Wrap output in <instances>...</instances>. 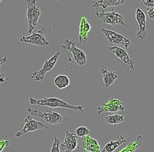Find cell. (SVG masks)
Returning <instances> with one entry per match:
<instances>
[{"mask_svg": "<svg viewBox=\"0 0 154 152\" xmlns=\"http://www.w3.org/2000/svg\"><path fill=\"white\" fill-rule=\"evenodd\" d=\"M7 77H6L4 73L3 72H1V76H0V81L2 84H4V83H6L7 81Z\"/></svg>", "mask_w": 154, "mask_h": 152, "instance_id": "obj_27", "label": "cell"}, {"mask_svg": "<svg viewBox=\"0 0 154 152\" xmlns=\"http://www.w3.org/2000/svg\"><path fill=\"white\" fill-rule=\"evenodd\" d=\"M24 4L26 6V19L28 22V31L32 33L37 24L40 16V8L37 4L35 0H26L24 1Z\"/></svg>", "mask_w": 154, "mask_h": 152, "instance_id": "obj_3", "label": "cell"}, {"mask_svg": "<svg viewBox=\"0 0 154 152\" xmlns=\"http://www.w3.org/2000/svg\"><path fill=\"white\" fill-rule=\"evenodd\" d=\"M91 28V24L88 21L87 19L85 17H82L79 23L78 34V39L81 43H85L88 40V34L90 31Z\"/></svg>", "mask_w": 154, "mask_h": 152, "instance_id": "obj_16", "label": "cell"}, {"mask_svg": "<svg viewBox=\"0 0 154 152\" xmlns=\"http://www.w3.org/2000/svg\"><path fill=\"white\" fill-rule=\"evenodd\" d=\"M124 0H97L93 1L91 7L93 8H98L99 7L103 9L106 8L108 7L118 6L125 3Z\"/></svg>", "mask_w": 154, "mask_h": 152, "instance_id": "obj_18", "label": "cell"}, {"mask_svg": "<svg viewBox=\"0 0 154 152\" xmlns=\"http://www.w3.org/2000/svg\"><path fill=\"white\" fill-rule=\"evenodd\" d=\"M99 71L102 77L104 86L106 87L112 85L118 78L119 74L116 71H108L104 66L100 67Z\"/></svg>", "mask_w": 154, "mask_h": 152, "instance_id": "obj_15", "label": "cell"}, {"mask_svg": "<svg viewBox=\"0 0 154 152\" xmlns=\"http://www.w3.org/2000/svg\"><path fill=\"white\" fill-rule=\"evenodd\" d=\"M75 134L76 136L82 138L86 136H88L90 134V130L85 126H79L75 129Z\"/></svg>", "mask_w": 154, "mask_h": 152, "instance_id": "obj_22", "label": "cell"}, {"mask_svg": "<svg viewBox=\"0 0 154 152\" xmlns=\"http://www.w3.org/2000/svg\"><path fill=\"white\" fill-rule=\"evenodd\" d=\"M28 102L32 105L47 106L52 108H66L81 113L84 112V104L72 105L57 97H44L42 99H37L34 96L30 95Z\"/></svg>", "mask_w": 154, "mask_h": 152, "instance_id": "obj_1", "label": "cell"}, {"mask_svg": "<svg viewBox=\"0 0 154 152\" xmlns=\"http://www.w3.org/2000/svg\"><path fill=\"white\" fill-rule=\"evenodd\" d=\"M27 112L31 115L42 119L45 122L50 125H57L61 123H64L69 119L68 117L61 115L57 111L51 110L41 112L31 108V107H28L27 108Z\"/></svg>", "mask_w": 154, "mask_h": 152, "instance_id": "obj_2", "label": "cell"}, {"mask_svg": "<svg viewBox=\"0 0 154 152\" xmlns=\"http://www.w3.org/2000/svg\"><path fill=\"white\" fill-rule=\"evenodd\" d=\"M48 128V125L43 124L38 121H37L32 118V116L27 115L25 117L24 119V125L23 127L14 135L17 138H20L24 134H26L28 132L35 131L38 130L43 129L47 130Z\"/></svg>", "mask_w": 154, "mask_h": 152, "instance_id": "obj_8", "label": "cell"}, {"mask_svg": "<svg viewBox=\"0 0 154 152\" xmlns=\"http://www.w3.org/2000/svg\"><path fill=\"white\" fill-rule=\"evenodd\" d=\"M77 146L78 139L76 135L66 130L63 142L60 145L61 152H72L77 148Z\"/></svg>", "mask_w": 154, "mask_h": 152, "instance_id": "obj_13", "label": "cell"}, {"mask_svg": "<svg viewBox=\"0 0 154 152\" xmlns=\"http://www.w3.org/2000/svg\"><path fill=\"white\" fill-rule=\"evenodd\" d=\"M135 19L139 26V30L136 34V36L140 40H143L146 39L147 34V20L146 14L140 7H137L136 9Z\"/></svg>", "mask_w": 154, "mask_h": 152, "instance_id": "obj_12", "label": "cell"}, {"mask_svg": "<svg viewBox=\"0 0 154 152\" xmlns=\"http://www.w3.org/2000/svg\"><path fill=\"white\" fill-rule=\"evenodd\" d=\"M108 49L111 51L119 60L127 66L129 69L135 70L134 62L131 59L125 49L117 46H109L107 47Z\"/></svg>", "mask_w": 154, "mask_h": 152, "instance_id": "obj_11", "label": "cell"}, {"mask_svg": "<svg viewBox=\"0 0 154 152\" xmlns=\"http://www.w3.org/2000/svg\"><path fill=\"white\" fill-rule=\"evenodd\" d=\"M7 59L8 58H7V55H5L1 57V58L0 59V63H1L0 65H2L3 63H5L7 62Z\"/></svg>", "mask_w": 154, "mask_h": 152, "instance_id": "obj_28", "label": "cell"}, {"mask_svg": "<svg viewBox=\"0 0 154 152\" xmlns=\"http://www.w3.org/2000/svg\"><path fill=\"white\" fill-rule=\"evenodd\" d=\"M126 119V116L123 114L116 113L108 115L103 118L104 122L108 124L117 127L120 124L122 123Z\"/></svg>", "mask_w": 154, "mask_h": 152, "instance_id": "obj_19", "label": "cell"}, {"mask_svg": "<svg viewBox=\"0 0 154 152\" xmlns=\"http://www.w3.org/2000/svg\"><path fill=\"white\" fill-rule=\"evenodd\" d=\"M10 144V142L8 140H4V141H1L0 142V152H2L3 150L7 147V146H8V145Z\"/></svg>", "mask_w": 154, "mask_h": 152, "instance_id": "obj_26", "label": "cell"}, {"mask_svg": "<svg viewBox=\"0 0 154 152\" xmlns=\"http://www.w3.org/2000/svg\"><path fill=\"white\" fill-rule=\"evenodd\" d=\"M126 107L123 102L116 98H112L107 102H102L97 107L96 112L97 114L105 112H117L119 111H125Z\"/></svg>", "mask_w": 154, "mask_h": 152, "instance_id": "obj_10", "label": "cell"}, {"mask_svg": "<svg viewBox=\"0 0 154 152\" xmlns=\"http://www.w3.org/2000/svg\"><path fill=\"white\" fill-rule=\"evenodd\" d=\"M50 152H60V140L57 136L54 138Z\"/></svg>", "mask_w": 154, "mask_h": 152, "instance_id": "obj_23", "label": "cell"}, {"mask_svg": "<svg viewBox=\"0 0 154 152\" xmlns=\"http://www.w3.org/2000/svg\"><path fill=\"white\" fill-rule=\"evenodd\" d=\"M142 2L147 7H154V0H143Z\"/></svg>", "mask_w": 154, "mask_h": 152, "instance_id": "obj_25", "label": "cell"}, {"mask_svg": "<svg viewBox=\"0 0 154 152\" xmlns=\"http://www.w3.org/2000/svg\"><path fill=\"white\" fill-rule=\"evenodd\" d=\"M126 141V139L123 135H118L116 136V139L111 140L105 144L100 152H113L119 146L125 143Z\"/></svg>", "mask_w": 154, "mask_h": 152, "instance_id": "obj_17", "label": "cell"}, {"mask_svg": "<svg viewBox=\"0 0 154 152\" xmlns=\"http://www.w3.org/2000/svg\"><path fill=\"white\" fill-rule=\"evenodd\" d=\"M61 48L69 51L72 54L74 60L78 65L84 66L87 63V57L85 53L76 46V43L73 39L66 38L62 42Z\"/></svg>", "mask_w": 154, "mask_h": 152, "instance_id": "obj_5", "label": "cell"}, {"mask_svg": "<svg viewBox=\"0 0 154 152\" xmlns=\"http://www.w3.org/2000/svg\"><path fill=\"white\" fill-rule=\"evenodd\" d=\"M143 141V135L140 134L137 136L136 140L128 144L125 148H122L119 152H135V151L142 145Z\"/></svg>", "mask_w": 154, "mask_h": 152, "instance_id": "obj_21", "label": "cell"}, {"mask_svg": "<svg viewBox=\"0 0 154 152\" xmlns=\"http://www.w3.org/2000/svg\"><path fill=\"white\" fill-rule=\"evenodd\" d=\"M147 13L150 19L154 20V7L147 8Z\"/></svg>", "mask_w": 154, "mask_h": 152, "instance_id": "obj_24", "label": "cell"}, {"mask_svg": "<svg viewBox=\"0 0 154 152\" xmlns=\"http://www.w3.org/2000/svg\"><path fill=\"white\" fill-rule=\"evenodd\" d=\"M94 16L106 24L111 25L112 26L119 25H122L125 28L128 27L127 24L125 22L123 16L122 14L116 12L113 8L108 11H96L94 13Z\"/></svg>", "mask_w": 154, "mask_h": 152, "instance_id": "obj_4", "label": "cell"}, {"mask_svg": "<svg viewBox=\"0 0 154 152\" xmlns=\"http://www.w3.org/2000/svg\"><path fill=\"white\" fill-rule=\"evenodd\" d=\"M81 144L83 149L87 152H100V147L96 139L88 136L81 139Z\"/></svg>", "mask_w": 154, "mask_h": 152, "instance_id": "obj_14", "label": "cell"}, {"mask_svg": "<svg viewBox=\"0 0 154 152\" xmlns=\"http://www.w3.org/2000/svg\"><path fill=\"white\" fill-rule=\"evenodd\" d=\"M55 86L59 89H66L70 85V79L69 77L65 74H60L57 75L53 81Z\"/></svg>", "mask_w": 154, "mask_h": 152, "instance_id": "obj_20", "label": "cell"}, {"mask_svg": "<svg viewBox=\"0 0 154 152\" xmlns=\"http://www.w3.org/2000/svg\"><path fill=\"white\" fill-rule=\"evenodd\" d=\"M60 51H57L51 58L45 60L42 67L38 71H32L30 74V77L35 81H43L46 72L51 71L55 66L60 56Z\"/></svg>", "mask_w": 154, "mask_h": 152, "instance_id": "obj_7", "label": "cell"}, {"mask_svg": "<svg viewBox=\"0 0 154 152\" xmlns=\"http://www.w3.org/2000/svg\"><path fill=\"white\" fill-rule=\"evenodd\" d=\"M100 30L105 36L108 43L114 44L115 46L120 47L123 46L125 48H128L130 46V39L125 37L123 34L105 28H102Z\"/></svg>", "mask_w": 154, "mask_h": 152, "instance_id": "obj_9", "label": "cell"}, {"mask_svg": "<svg viewBox=\"0 0 154 152\" xmlns=\"http://www.w3.org/2000/svg\"><path fill=\"white\" fill-rule=\"evenodd\" d=\"M51 31V28H42L34 31L31 34L22 36L19 40L20 42L32 44L38 46H46L49 44V42L44 36L45 33Z\"/></svg>", "mask_w": 154, "mask_h": 152, "instance_id": "obj_6", "label": "cell"}]
</instances>
